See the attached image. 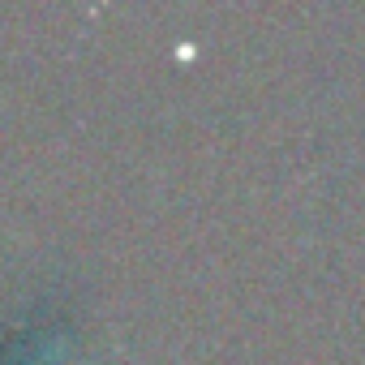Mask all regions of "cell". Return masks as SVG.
Returning <instances> with one entry per match:
<instances>
[{
    "instance_id": "6da1fadb",
    "label": "cell",
    "mask_w": 365,
    "mask_h": 365,
    "mask_svg": "<svg viewBox=\"0 0 365 365\" xmlns=\"http://www.w3.org/2000/svg\"><path fill=\"white\" fill-rule=\"evenodd\" d=\"M22 365H56V361H52V352H48V348H43V352H35V356H26V361H22Z\"/></svg>"
}]
</instances>
